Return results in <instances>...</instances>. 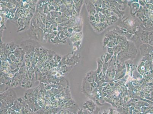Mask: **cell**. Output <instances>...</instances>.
<instances>
[{"instance_id":"cell-1","label":"cell","mask_w":153,"mask_h":114,"mask_svg":"<svg viewBox=\"0 0 153 114\" xmlns=\"http://www.w3.org/2000/svg\"><path fill=\"white\" fill-rule=\"evenodd\" d=\"M16 99V94L15 91L11 89L1 94V100L6 103L9 107L13 105Z\"/></svg>"},{"instance_id":"cell-2","label":"cell","mask_w":153,"mask_h":114,"mask_svg":"<svg viewBox=\"0 0 153 114\" xmlns=\"http://www.w3.org/2000/svg\"><path fill=\"white\" fill-rule=\"evenodd\" d=\"M9 106L3 101L1 100V114H3L7 111Z\"/></svg>"}]
</instances>
